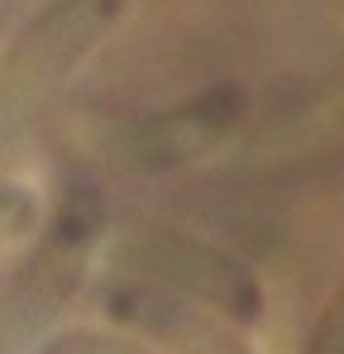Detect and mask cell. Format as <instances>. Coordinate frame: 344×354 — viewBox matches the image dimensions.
Listing matches in <instances>:
<instances>
[{"label": "cell", "mask_w": 344, "mask_h": 354, "mask_svg": "<svg viewBox=\"0 0 344 354\" xmlns=\"http://www.w3.org/2000/svg\"><path fill=\"white\" fill-rule=\"evenodd\" d=\"M101 201L91 187L72 192L53 216L48 244H39L5 283H0V354L24 350L82 283V254L101 230Z\"/></svg>", "instance_id": "cell-1"}, {"label": "cell", "mask_w": 344, "mask_h": 354, "mask_svg": "<svg viewBox=\"0 0 344 354\" xmlns=\"http://www.w3.org/2000/svg\"><path fill=\"white\" fill-rule=\"evenodd\" d=\"M120 0H53L44 5L15 39V48L0 62V124L29 120L67 72L91 53V44L111 29Z\"/></svg>", "instance_id": "cell-2"}, {"label": "cell", "mask_w": 344, "mask_h": 354, "mask_svg": "<svg viewBox=\"0 0 344 354\" xmlns=\"http://www.w3.org/2000/svg\"><path fill=\"white\" fill-rule=\"evenodd\" d=\"M120 263L134 268L149 288H172V292L206 301L216 311H225L234 321H258L263 292L258 278L225 249L206 244L182 230H144L120 249Z\"/></svg>", "instance_id": "cell-3"}, {"label": "cell", "mask_w": 344, "mask_h": 354, "mask_svg": "<svg viewBox=\"0 0 344 354\" xmlns=\"http://www.w3.org/2000/svg\"><path fill=\"white\" fill-rule=\"evenodd\" d=\"M244 115V91L239 86H211L182 106H172L163 115L139 120L124 139V153L134 168L144 173H168L191 158H201L206 149H216Z\"/></svg>", "instance_id": "cell-4"}, {"label": "cell", "mask_w": 344, "mask_h": 354, "mask_svg": "<svg viewBox=\"0 0 344 354\" xmlns=\"http://www.w3.org/2000/svg\"><path fill=\"white\" fill-rule=\"evenodd\" d=\"M301 354H344V283L330 292L325 311L316 316V326H311Z\"/></svg>", "instance_id": "cell-5"}, {"label": "cell", "mask_w": 344, "mask_h": 354, "mask_svg": "<svg viewBox=\"0 0 344 354\" xmlns=\"http://www.w3.org/2000/svg\"><path fill=\"white\" fill-rule=\"evenodd\" d=\"M44 354H149L129 340H111V335H96V330H72V335H57Z\"/></svg>", "instance_id": "cell-6"}]
</instances>
